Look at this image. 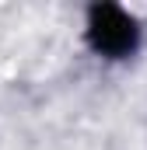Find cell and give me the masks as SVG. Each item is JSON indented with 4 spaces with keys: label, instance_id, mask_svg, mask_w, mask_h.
Masks as SVG:
<instances>
[{
    "label": "cell",
    "instance_id": "cell-1",
    "mask_svg": "<svg viewBox=\"0 0 147 150\" xmlns=\"http://www.w3.org/2000/svg\"><path fill=\"white\" fill-rule=\"evenodd\" d=\"M88 42L95 52L112 59L130 56L137 49V21L116 4H98L88 14Z\"/></svg>",
    "mask_w": 147,
    "mask_h": 150
}]
</instances>
